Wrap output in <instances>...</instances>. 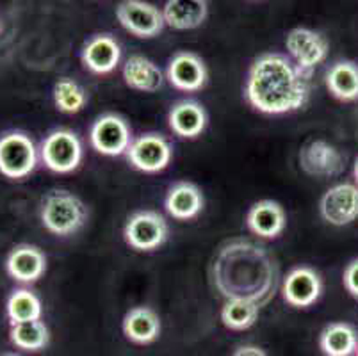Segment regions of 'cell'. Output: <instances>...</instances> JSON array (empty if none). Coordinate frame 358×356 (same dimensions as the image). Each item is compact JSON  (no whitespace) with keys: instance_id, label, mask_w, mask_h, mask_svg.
<instances>
[{"instance_id":"6da1fadb","label":"cell","mask_w":358,"mask_h":356,"mask_svg":"<svg viewBox=\"0 0 358 356\" xmlns=\"http://www.w3.org/2000/svg\"><path fill=\"white\" fill-rule=\"evenodd\" d=\"M210 280L224 299H244L262 308L275 298L280 266L268 248L237 237L220 246L210 266Z\"/></svg>"},{"instance_id":"7a4b0ae2","label":"cell","mask_w":358,"mask_h":356,"mask_svg":"<svg viewBox=\"0 0 358 356\" xmlns=\"http://www.w3.org/2000/svg\"><path fill=\"white\" fill-rule=\"evenodd\" d=\"M308 80L287 55L268 52L250 66L244 97L262 114H289L307 106Z\"/></svg>"},{"instance_id":"3957f363","label":"cell","mask_w":358,"mask_h":356,"mask_svg":"<svg viewBox=\"0 0 358 356\" xmlns=\"http://www.w3.org/2000/svg\"><path fill=\"white\" fill-rule=\"evenodd\" d=\"M87 218L90 211L86 204L66 189H52L41 200V225L54 235L66 237L77 234L86 225Z\"/></svg>"},{"instance_id":"277c9868","label":"cell","mask_w":358,"mask_h":356,"mask_svg":"<svg viewBox=\"0 0 358 356\" xmlns=\"http://www.w3.org/2000/svg\"><path fill=\"white\" fill-rule=\"evenodd\" d=\"M40 150L31 136L22 130H9L0 136V173L11 180H22L34 173Z\"/></svg>"},{"instance_id":"5b68a950","label":"cell","mask_w":358,"mask_h":356,"mask_svg":"<svg viewBox=\"0 0 358 356\" xmlns=\"http://www.w3.org/2000/svg\"><path fill=\"white\" fill-rule=\"evenodd\" d=\"M83 143L79 136L68 129L52 130L40 146V159L50 171L71 173L83 161Z\"/></svg>"},{"instance_id":"8992f818","label":"cell","mask_w":358,"mask_h":356,"mask_svg":"<svg viewBox=\"0 0 358 356\" xmlns=\"http://www.w3.org/2000/svg\"><path fill=\"white\" fill-rule=\"evenodd\" d=\"M125 243L136 251H154L169 237V225L157 211H138L129 215L123 227Z\"/></svg>"},{"instance_id":"52a82bcc","label":"cell","mask_w":358,"mask_h":356,"mask_svg":"<svg viewBox=\"0 0 358 356\" xmlns=\"http://www.w3.org/2000/svg\"><path fill=\"white\" fill-rule=\"evenodd\" d=\"M289 59L307 78L328 55V41L323 34L307 27H296L285 38Z\"/></svg>"},{"instance_id":"ba28073f","label":"cell","mask_w":358,"mask_h":356,"mask_svg":"<svg viewBox=\"0 0 358 356\" xmlns=\"http://www.w3.org/2000/svg\"><path fill=\"white\" fill-rule=\"evenodd\" d=\"M91 146L107 157H120L132 145V130L120 114H102L93 122L90 130Z\"/></svg>"},{"instance_id":"9c48e42d","label":"cell","mask_w":358,"mask_h":356,"mask_svg":"<svg viewBox=\"0 0 358 356\" xmlns=\"http://www.w3.org/2000/svg\"><path fill=\"white\" fill-rule=\"evenodd\" d=\"M125 155L138 171L159 173L168 168L173 159V146L162 134L146 132L136 137Z\"/></svg>"},{"instance_id":"30bf717a","label":"cell","mask_w":358,"mask_h":356,"mask_svg":"<svg viewBox=\"0 0 358 356\" xmlns=\"http://www.w3.org/2000/svg\"><path fill=\"white\" fill-rule=\"evenodd\" d=\"M116 18L125 31L141 39L155 38L164 31V16L159 8L143 0H123L116 6Z\"/></svg>"},{"instance_id":"8fae6325","label":"cell","mask_w":358,"mask_h":356,"mask_svg":"<svg viewBox=\"0 0 358 356\" xmlns=\"http://www.w3.org/2000/svg\"><path fill=\"white\" fill-rule=\"evenodd\" d=\"M299 168L314 178H331L344 171L346 157L337 146L324 139H314L301 146L298 155Z\"/></svg>"},{"instance_id":"7c38bea8","label":"cell","mask_w":358,"mask_h":356,"mask_svg":"<svg viewBox=\"0 0 358 356\" xmlns=\"http://www.w3.org/2000/svg\"><path fill=\"white\" fill-rule=\"evenodd\" d=\"M319 212L334 227L353 223L358 218V185L344 182L328 189L319 201Z\"/></svg>"},{"instance_id":"4fadbf2b","label":"cell","mask_w":358,"mask_h":356,"mask_svg":"<svg viewBox=\"0 0 358 356\" xmlns=\"http://www.w3.org/2000/svg\"><path fill=\"white\" fill-rule=\"evenodd\" d=\"M323 292V280L308 266L294 267L282 282V298L294 308H308Z\"/></svg>"},{"instance_id":"5bb4252c","label":"cell","mask_w":358,"mask_h":356,"mask_svg":"<svg viewBox=\"0 0 358 356\" xmlns=\"http://www.w3.org/2000/svg\"><path fill=\"white\" fill-rule=\"evenodd\" d=\"M207 66L203 59L194 52H177L169 59L166 68V78L173 87L180 91H200L207 83Z\"/></svg>"},{"instance_id":"9a60e30c","label":"cell","mask_w":358,"mask_h":356,"mask_svg":"<svg viewBox=\"0 0 358 356\" xmlns=\"http://www.w3.org/2000/svg\"><path fill=\"white\" fill-rule=\"evenodd\" d=\"M6 271L15 282L34 283L47 271V255L34 244H18L9 251Z\"/></svg>"},{"instance_id":"2e32d148","label":"cell","mask_w":358,"mask_h":356,"mask_svg":"<svg viewBox=\"0 0 358 356\" xmlns=\"http://www.w3.org/2000/svg\"><path fill=\"white\" fill-rule=\"evenodd\" d=\"M80 59L91 73L107 75L122 61V47L110 34H95L84 43Z\"/></svg>"},{"instance_id":"e0dca14e","label":"cell","mask_w":358,"mask_h":356,"mask_svg":"<svg viewBox=\"0 0 358 356\" xmlns=\"http://www.w3.org/2000/svg\"><path fill=\"white\" fill-rule=\"evenodd\" d=\"M248 230L260 239H276L287 227V214L275 200H260L246 214Z\"/></svg>"},{"instance_id":"ac0fdd59","label":"cell","mask_w":358,"mask_h":356,"mask_svg":"<svg viewBox=\"0 0 358 356\" xmlns=\"http://www.w3.org/2000/svg\"><path fill=\"white\" fill-rule=\"evenodd\" d=\"M203 192L196 184L180 180L168 189L164 207L168 214L178 221L193 220L203 211Z\"/></svg>"},{"instance_id":"d6986e66","label":"cell","mask_w":358,"mask_h":356,"mask_svg":"<svg viewBox=\"0 0 358 356\" xmlns=\"http://www.w3.org/2000/svg\"><path fill=\"white\" fill-rule=\"evenodd\" d=\"M123 80L130 90L141 91V93H155L164 84V75L157 64L146 55H130L123 64Z\"/></svg>"},{"instance_id":"ffe728a7","label":"cell","mask_w":358,"mask_h":356,"mask_svg":"<svg viewBox=\"0 0 358 356\" xmlns=\"http://www.w3.org/2000/svg\"><path fill=\"white\" fill-rule=\"evenodd\" d=\"M207 113L203 106L194 100H180L175 104L168 114V125L182 139H194L201 136L207 127Z\"/></svg>"},{"instance_id":"44dd1931","label":"cell","mask_w":358,"mask_h":356,"mask_svg":"<svg viewBox=\"0 0 358 356\" xmlns=\"http://www.w3.org/2000/svg\"><path fill=\"white\" fill-rule=\"evenodd\" d=\"M123 335L139 346L152 344L161 335V318L150 306H134L123 318Z\"/></svg>"},{"instance_id":"7402d4cb","label":"cell","mask_w":358,"mask_h":356,"mask_svg":"<svg viewBox=\"0 0 358 356\" xmlns=\"http://www.w3.org/2000/svg\"><path fill=\"white\" fill-rule=\"evenodd\" d=\"M209 15L205 0H168L162 8L164 24L175 31H191L203 25Z\"/></svg>"},{"instance_id":"603a6c76","label":"cell","mask_w":358,"mask_h":356,"mask_svg":"<svg viewBox=\"0 0 358 356\" xmlns=\"http://www.w3.org/2000/svg\"><path fill=\"white\" fill-rule=\"evenodd\" d=\"M328 91L341 102L358 100V64L353 61H337L324 77Z\"/></svg>"},{"instance_id":"cb8c5ba5","label":"cell","mask_w":358,"mask_h":356,"mask_svg":"<svg viewBox=\"0 0 358 356\" xmlns=\"http://www.w3.org/2000/svg\"><path fill=\"white\" fill-rule=\"evenodd\" d=\"M319 348L327 356H351L358 349L357 328L348 322H331L319 335Z\"/></svg>"},{"instance_id":"d4e9b609","label":"cell","mask_w":358,"mask_h":356,"mask_svg":"<svg viewBox=\"0 0 358 356\" xmlns=\"http://www.w3.org/2000/svg\"><path fill=\"white\" fill-rule=\"evenodd\" d=\"M6 313H8L9 322L13 325H22V322L41 321V299L29 289H15L9 294L6 301Z\"/></svg>"},{"instance_id":"484cf974","label":"cell","mask_w":358,"mask_h":356,"mask_svg":"<svg viewBox=\"0 0 358 356\" xmlns=\"http://www.w3.org/2000/svg\"><path fill=\"white\" fill-rule=\"evenodd\" d=\"M9 339L18 349L36 353L47 348L50 341V332L43 321L22 322V325L11 326Z\"/></svg>"},{"instance_id":"4316f807","label":"cell","mask_w":358,"mask_h":356,"mask_svg":"<svg viewBox=\"0 0 358 356\" xmlns=\"http://www.w3.org/2000/svg\"><path fill=\"white\" fill-rule=\"evenodd\" d=\"M54 104L61 113L77 114L86 107L87 93L77 80L70 77H61L54 84Z\"/></svg>"},{"instance_id":"83f0119b","label":"cell","mask_w":358,"mask_h":356,"mask_svg":"<svg viewBox=\"0 0 358 356\" xmlns=\"http://www.w3.org/2000/svg\"><path fill=\"white\" fill-rule=\"evenodd\" d=\"M260 313V306L244 299H227L221 308V321L229 329L243 332L252 328L257 322Z\"/></svg>"},{"instance_id":"f1b7e54d","label":"cell","mask_w":358,"mask_h":356,"mask_svg":"<svg viewBox=\"0 0 358 356\" xmlns=\"http://www.w3.org/2000/svg\"><path fill=\"white\" fill-rule=\"evenodd\" d=\"M343 283L353 298H358V259L351 260L346 266L343 274Z\"/></svg>"},{"instance_id":"f546056e","label":"cell","mask_w":358,"mask_h":356,"mask_svg":"<svg viewBox=\"0 0 358 356\" xmlns=\"http://www.w3.org/2000/svg\"><path fill=\"white\" fill-rule=\"evenodd\" d=\"M232 356H269V355L264 351L262 348H259V346L244 344V346H239V348L232 353Z\"/></svg>"},{"instance_id":"4dcf8cb0","label":"cell","mask_w":358,"mask_h":356,"mask_svg":"<svg viewBox=\"0 0 358 356\" xmlns=\"http://www.w3.org/2000/svg\"><path fill=\"white\" fill-rule=\"evenodd\" d=\"M353 175H355V182H357L358 185V159L355 161V168H353Z\"/></svg>"},{"instance_id":"1f68e13d","label":"cell","mask_w":358,"mask_h":356,"mask_svg":"<svg viewBox=\"0 0 358 356\" xmlns=\"http://www.w3.org/2000/svg\"><path fill=\"white\" fill-rule=\"evenodd\" d=\"M4 356H20V355H13V353H9V355H4Z\"/></svg>"},{"instance_id":"d6a6232c","label":"cell","mask_w":358,"mask_h":356,"mask_svg":"<svg viewBox=\"0 0 358 356\" xmlns=\"http://www.w3.org/2000/svg\"><path fill=\"white\" fill-rule=\"evenodd\" d=\"M355 356H358V349H357V353H355Z\"/></svg>"}]
</instances>
